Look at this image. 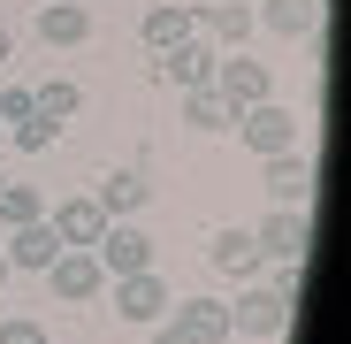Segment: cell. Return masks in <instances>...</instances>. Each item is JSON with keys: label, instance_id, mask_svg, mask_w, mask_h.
Here are the masks:
<instances>
[{"label": "cell", "instance_id": "cell-1", "mask_svg": "<svg viewBox=\"0 0 351 344\" xmlns=\"http://www.w3.org/2000/svg\"><path fill=\"white\" fill-rule=\"evenodd\" d=\"M252 238H260V253H267V260L306 268V245H313V207H267V214L252 222Z\"/></svg>", "mask_w": 351, "mask_h": 344}, {"label": "cell", "instance_id": "cell-2", "mask_svg": "<svg viewBox=\"0 0 351 344\" xmlns=\"http://www.w3.org/2000/svg\"><path fill=\"white\" fill-rule=\"evenodd\" d=\"M46 283H53V299H62V306L107 299V268L92 260V245H62V253H53V268H46Z\"/></svg>", "mask_w": 351, "mask_h": 344}, {"label": "cell", "instance_id": "cell-3", "mask_svg": "<svg viewBox=\"0 0 351 344\" xmlns=\"http://www.w3.org/2000/svg\"><path fill=\"white\" fill-rule=\"evenodd\" d=\"M229 130L267 161V153H290V146H298V115L275 107V100H260V107H237V115H229Z\"/></svg>", "mask_w": 351, "mask_h": 344}, {"label": "cell", "instance_id": "cell-4", "mask_svg": "<svg viewBox=\"0 0 351 344\" xmlns=\"http://www.w3.org/2000/svg\"><path fill=\"white\" fill-rule=\"evenodd\" d=\"M92 260L107 268V283L145 275V268H153V238H145L138 222H107V229H99V245H92Z\"/></svg>", "mask_w": 351, "mask_h": 344}, {"label": "cell", "instance_id": "cell-5", "mask_svg": "<svg viewBox=\"0 0 351 344\" xmlns=\"http://www.w3.org/2000/svg\"><path fill=\"white\" fill-rule=\"evenodd\" d=\"M214 62H221V46H206V38L191 31L184 46L153 54V77H160V84H176V92H199V84H214Z\"/></svg>", "mask_w": 351, "mask_h": 344}, {"label": "cell", "instance_id": "cell-6", "mask_svg": "<svg viewBox=\"0 0 351 344\" xmlns=\"http://www.w3.org/2000/svg\"><path fill=\"white\" fill-rule=\"evenodd\" d=\"M282 329H290V306L267 283H245V291L229 299V336H282Z\"/></svg>", "mask_w": 351, "mask_h": 344}, {"label": "cell", "instance_id": "cell-7", "mask_svg": "<svg viewBox=\"0 0 351 344\" xmlns=\"http://www.w3.org/2000/svg\"><path fill=\"white\" fill-rule=\"evenodd\" d=\"M191 23H199L206 46L237 54V46L252 38V0H191Z\"/></svg>", "mask_w": 351, "mask_h": 344}, {"label": "cell", "instance_id": "cell-8", "mask_svg": "<svg viewBox=\"0 0 351 344\" xmlns=\"http://www.w3.org/2000/svg\"><path fill=\"white\" fill-rule=\"evenodd\" d=\"M214 92L229 100V115H237V107H260V100H275V84H267V69L252 62L245 46H237V54H221V62H214Z\"/></svg>", "mask_w": 351, "mask_h": 344}, {"label": "cell", "instance_id": "cell-9", "mask_svg": "<svg viewBox=\"0 0 351 344\" xmlns=\"http://www.w3.org/2000/svg\"><path fill=\"white\" fill-rule=\"evenodd\" d=\"M206 260H214L221 275H237V283H260V275H267V253H260V238H252L245 222L214 229V238H206Z\"/></svg>", "mask_w": 351, "mask_h": 344}, {"label": "cell", "instance_id": "cell-10", "mask_svg": "<svg viewBox=\"0 0 351 344\" xmlns=\"http://www.w3.org/2000/svg\"><path fill=\"white\" fill-rule=\"evenodd\" d=\"M114 291V314L123 321H138V329H153V321H168V306H176V291L145 268V275H123V283H107Z\"/></svg>", "mask_w": 351, "mask_h": 344}, {"label": "cell", "instance_id": "cell-11", "mask_svg": "<svg viewBox=\"0 0 351 344\" xmlns=\"http://www.w3.org/2000/svg\"><path fill=\"white\" fill-rule=\"evenodd\" d=\"M267 199L275 207H313V161L290 146V153H267Z\"/></svg>", "mask_w": 351, "mask_h": 344}, {"label": "cell", "instance_id": "cell-12", "mask_svg": "<svg viewBox=\"0 0 351 344\" xmlns=\"http://www.w3.org/2000/svg\"><path fill=\"white\" fill-rule=\"evenodd\" d=\"M168 321L184 329L191 344H229V299H176Z\"/></svg>", "mask_w": 351, "mask_h": 344}, {"label": "cell", "instance_id": "cell-13", "mask_svg": "<svg viewBox=\"0 0 351 344\" xmlns=\"http://www.w3.org/2000/svg\"><path fill=\"white\" fill-rule=\"evenodd\" d=\"M92 199H99V214H107V222H130V214L153 199V184H145V168H107Z\"/></svg>", "mask_w": 351, "mask_h": 344}, {"label": "cell", "instance_id": "cell-14", "mask_svg": "<svg viewBox=\"0 0 351 344\" xmlns=\"http://www.w3.org/2000/svg\"><path fill=\"white\" fill-rule=\"evenodd\" d=\"M38 38L46 46H84L92 38V8L84 0H38Z\"/></svg>", "mask_w": 351, "mask_h": 344}, {"label": "cell", "instance_id": "cell-15", "mask_svg": "<svg viewBox=\"0 0 351 344\" xmlns=\"http://www.w3.org/2000/svg\"><path fill=\"white\" fill-rule=\"evenodd\" d=\"M199 23H191V0H153L145 8V23H138V38L153 46V54H168V46H184Z\"/></svg>", "mask_w": 351, "mask_h": 344}, {"label": "cell", "instance_id": "cell-16", "mask_svg": "<svg viewBox=\"0 0 351 344\" xmlns=\"http://www.w3.org/2000/svg\"><path fill=\"white\" fill-rule=\"evenodd\" d=\"M46 222H53V238H62V245H99V229H107V214H99L92 192H84V199H62V207H46Z\"/></svg>", "mask_w": 351, "mask_h": 344}, {"label": "cell", "instance_id": "cell-17", "mask_svg": "<svg viewBox=\"0 0 351 344\" xmlns=\"http://www.w3.org/2000/svg\"><path fill=\"white\" fill-rule=\"evenodd\" d=\"M53 253H62V238H53V222H23V229H8V253H0V260H8V268H53Z\"/></svg>", "mask_w": 351, "mask_h": 344}, {"label": "cell", "instance_id": "cell-18", "mask_svg": "<svg viewBox=\"0 0 351 344\" xmlns=\"http://www.w3.org/2000/svg\"><path fill=\"white\" fill-rule=\"evenodd\" d=\"M260 23H267L275 38H306V31L321 23V0H267V8H260Z\"/></svg>", "mask_w": 351, "mask_h": 344}, {"label": "cell", "instance_id": "cell-19", "mask_svg": "<svg viewBox=\"0 0 351 344\" xmlns=\"http://www.w3.org/2000/svg\"><path fill=\"white\" fill-rule=\"evenodd\" d=\"M31 107H38V115H53V123H69V115L84 107V84H69V77H46V84H31Z\"/></svg>", "mask_w": 351, "mask_h": 344}, {"label": "cell", "instance_id": "cell-20", "mask_svg": "<svg viewBox=\"0 0 351 344\" xmlns=\"http://www.w3.org/2000/svg\"><path fill=\"white\" fill-rule=\"evenodd\" d=\"M184 123H191V130H229V100H221L214 84L184 92Z\"/></svg>", "mask_w": 351, "mask_h": 344}, {"label": "cell", "instance_id": "cell-21", "mask_svg": "<svg viewBox=\"0 0 351 344\" xmlns=\"http://www.w3.org/2000/svg\"><path fill=\"white\" fill-rule=\"evenodd\" d=\"M0 222H8V229L46 222V192H31V184H0Z\"/></svg>", "mask_w": 351, "mask_h": 344}, {"label": "cell", "instance_id": "cell-22", "mask_svg": "<svg viewBox=\"0 0 351 344\" xmlns=\"http://www.w3.org/2000/svg\"><path fill=\"white\" fill-rule=\"evenodd\" d=\"M8 138H16V153H46L53 138H62V123H53V115H38V107H31L23 123H8Z\"/></svg>", "mask_w": 351, "mask_h": 344}, {"label": "cell", "instance_id": "cell-23", "mask_svg": "<svg viewBox=\"0 0 351 344\" xmlns=\"http://www.w3.org/2000/svg\"><path fill=\"white\" fill-rule=\"evenodd\" d=\"M0 344H53V336H46V321H31V314H8V321H0Z\"/></svg>", "mask_w": 351, "mask_h": 344}, {"label": "cell", "instance_id": "cell-24", "mask_svg": "<svg viewBox=\"0 0 351 344\" xmlns=\"http://www.w3.org/2000/svg\"><path fill=\"white\" fill-rule=\"evenodd\" d=\"M23 115H31V84H8V92H0V130L23 123Z\"/></svg>", "mask_w": 351, "mask_h": 344}, {"label": "cell", "instance_id": "cell-25", "mask_svg": "<svg viewBox=\"0 0 351 344\" xmlns=\"http://www.w3.org/2000/svg\"><path fill=\"white\" fill-rule=\"evenodd\" d=\"M153 344H191V336L176 329V321H153Z\"/></svg>", "mask_w": 351, "mask_h": 344}, {"label": "cell", "instance_id": "cell-26", "mask_svg": "<svg viewBox=\"0 0 351 344\" xmlns=\"http://www.w3.org/2000/svg\"><path fill=\"white\" fill-rule=\"evenodd\" d=\"M8 54H16V38H8V23H0V62H8Z\"/></svg>", "mask_w": 351, "mask_h": 344}, {"label": "cell", "instance_id": "cell-27", "mask_svg": "<svg viewBox=\"0 0 351 344\" xmlns=\"http://www.w3.org/2000/svg\"><path fill=\"white\" fill-rule=\"evenodd\" d=\"M8 275H16V268H8V260H0V291H8Z\"/></svg>", "mask_w": 351, "mask_h": 344}, {"label": "cell", "instance_id": "cell-28", "mask_svg": "<svg viewBox=\"0 0 351 344\" xmlns=\"http://www.w3.org/2000/svg\"><path fill=\"white\" fill-rule=\"evenodd\" d=\"M0 184H8V176H0Z\"/></svg>", "mask_w": 351, "mask_h": 344}]
</instances>
